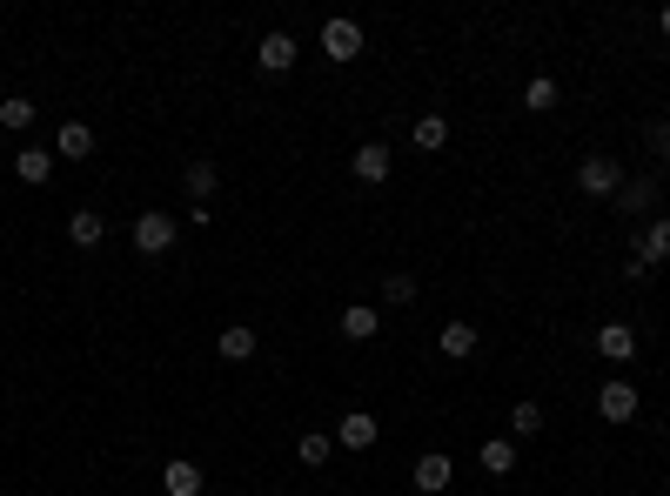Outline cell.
Returning <instances> with one entry per match:
<instances>
[{
    "instance_id": "8fae6325",
    "label": "cell",
    "mask_w": 670,
    "mask_h": 496,
    "mask_svg": "<svg viewBox=\"0 0 670 496\" xmlns=\"http://www.w3.org/2000/svg\"><path fill=\"white\" fill-rule=\"evenodd\" d=\"M637 262H644V269H664V262H670V215L644 228V242H637Z\"/></svg>"
},
{
    "instance_id": "4316f807",
    "label": "cell",
    "mask_w": 670,
    "mask_h": 496,
    "mask_svg": "<svg viewBox=\"0 0 670 496\" xmlns=\"http://www.w3.org/2000/svg\"><path fill=\"white\" fill-rule=\"evenodd\" d=\"M657 27H664V34H670V7H664V14H657Z\"/></svg>"
},
{
    "instance_id": "9a60e30c",
    "label": "cell",
    "mask_w": 670,
    "mask_h": 496,
    "mask_svg": "<svg viewBox=\"0 0 670 496\" xmlns=\"http://www.w3.org/2000/svg\"><path fill=\"white\" fill-rule=\"evenodd\" d=\"M443 356L449 362H469V356H476V322H443Z\"/></svg>"
},
{
    "instance_id": "d6986e66",
    "label": "cell",
    "mask_w": 670,
    "mask_h": 496,
    "mask_svg": "<svg viewBox=\"0 0 670 496\" xmlns=\"http://www.w3.org/2000/svg\"><path fill=\"white\" fill-rule=\"evenodd\" d=\"M215 181H222V168H215V161H188V195H195V208H208Z\"/></svg>"
},
{
    "instance_id": "e0dca14e",
    "label": "cell",
    "mask_w": 670,
    "mask_h": 496,
    "mask_svg": "<svg viewBox=\"0 0 670 496\" xmlns=\"http://www.w3.org/2000/svg\"><path fill=\"white\" fill-rule=\"evenodd\" d=\"M14 175H21L27 188H41V181L54 175V155H47V148H21V155H14Z\"/></svg>"
},
{
    "instance_id": "603a6c76",
    "label": "cell",
    "mask_w": 670,
    "mask_h": 496,
    "mask_svg": "<svg viewBox=\"0 0 670 496\" xmlns=\"http://www.w3.org/2000/svg\"><path fill=\"white\" fill-rule=\"evenodd\" d=\"M523 101H530L536 114H543V108H557V81H550V74H536L530 88H523Z\"/></svg>"
},
{
    "instance_id": "ba28073f",
    "label": "cell",
    "mask_w": 670,
    "mask_h": 496,
    "mask_svg": "<svg viewBox=\"0 0 670 496\" xmlns=\"http://www.w3.org/2000/svg\"><path fill=\"white\" fill-rule=\"evenodd\" d=\"M597 356L603 362H630L637 356V329H630V322H603L597 329Z\"/></svg>"
},
{
    "instance_id": "7c38bea8",
    "label": "cell",
    "mask_w": 670,
    "mask_h": 496,
    "mask_svg": "<svg viewBox=\"0 0 670 496\" xmlns=\"http://www.w3.org/2000/svg\"><path fill=\"white\" fill-rule=\"evenodd\" d=\"M101 235H108V222H101L94 208H74V215H67V242L74 248H101Z\"/></svg>"
},
{
    "instance_id": "9c48e42d",
    "label": "cell",
    "mask_w": 670,
    "mask_h": 496,
    "mask_svg": "<svg viewBox=\"0 0 670 496\" xmlns=\"http://www.w3.org/2000/svg\"><path fill=\"white\" fill-rule=\"evenodd\" d=\"M295 54H302V47H295V34H262V47H255V61H262L268 74H289Z\"/></svg>"
},
{
    "instance_id": "5b68a950",
    "label": "cell",
    "mask_w": 670,
    "mask_h": 496,
    "mask_svg": "<svg viewBox=\"0 0 670 496\" xmlns=\"http://www.w3.org/2000/svg\"><path fill=\"white\" fill-rule=\"evenodd\" d=\"M322 54H329V61H356L362 54V27L356 21H322Z\"/></svg>"
},
{
    "instance_id": "2e32d148",
    "label": "cell",
    "mask_w": 670,
    "mask_h": 496,
    "mask_svg": "<svg viewBox=\"0 0 670 496\" xmlns=\"http://www.w3.org/2000/svg\"><path fill=\"white\" fill-rule=\"evenodd\" d=\"M476 463H483L490 476H510L516 470V443H510V436H490V443L476 450Z\"/></svg>"
},
{
    "instance_id": "52a82bcc",
    "label": "cell",
    "mask_w": 670,
    "mask_h": 496,
    "mask_svg": "<svg viewBox=\"0 0 670 496\" xmlns=\"http://www.w3.org/2000/svg\"><path fill=\"white\" fill-rule=\"evenodd\" d=\"M577 188H583V195H617V188H624V175H617V161L590 155V161L577 168Z\"/></svg>"
},
{
    "instance_id": "cb8c5ba5",
    "label": "cell",
    "mask_w": 670,
    "mask_h": 496,
    "mask_svg": "<svg viewBox=\"0 0 670 496\" xmlns=\"http://www.w3.org/2000/svg\"><path fill=\"white\" fill-rule=\"evenodd\" d=\"M510 429H516V436H536V429H543V409H536V403H516L510 409Z\"/></svg>"
},
{
    "instance_id": "44dd1931",
    "label": "cell",
    "mask_w": 670,
    "mask_h": 496,
    "mask_svg": "<svg viewBox=\"0 0 670 496\" xmlns=\"http://www.w3.org/2000/svg\"><path fill=\"white\" fill-rule=\"evenodd\" d=\"M295 456H302V463L315 470V463H329V456H335V436H329V429H309V436L295 443Z\"/></svg>"
},
{
    "instance_id": "d4e9b609",
    "label": "cell",
    "mask_w": 670,
    "mask_h": 496,
    "mask_svg": "<svg viewBox=\"0 0 670 496\" xmlns=\"http://www.w3.org/2000/svg\"><path fill=\"white\" fill-rule=\"evenodd\" d=\"M382 295H389V302H416V275H389V282H382Z\"/></svg>"
},
{
    "instance_id": "7402d4cb",
    "label": "cell",
    "mask_w": 670,
    "mask_h": 496,
    "mask_svg": "<svg viewBox=\"0 0 670 496\" xmlns=\"http://www.w3.org/2000/svg\"><path fill=\"white\" fill-rule=\"evenodd\" d=\"M443 141H449V121H443V114H423V121H416V148H423V155H436Z\"/></svg>"
},
{
    "instance_id": "30bf717a",
    "label": "cell",
    "mask_w": 670,
    "mask_h": 496,
    "mask_svg": "<svg viewBox=\"0 0 670 496\" xmlns=\"http://www.w3.org/2000/svg\"><path fill=\"white\" fill-rule=\"evenodd\" d=\"M349 168H356V181L376 188V181H389V148H382V141H362L356 155H349Z\"/></svg>"
},
{
    "instance_id": "ffe728a7",
    "label": "cell",
    "mask_w": 670,
    "mask_h": 496,
    "mask_svg": "<svg viewBox=\"0 0 670 496\" xmlns=\"http://www.w3.org/2000/svg\"><path fill=\"white\" fill-rule=\"evenodd\" d=\"M0 128H7V135L34 128V101H27V94H7V101H0Z\"/></svg>"
},
{
    "instance_id": "3957f363",
    "label": "cell",
    "mask_w": 670,
    "mask_h": 496,
    "mask_svg": "<svg viewBox=\"0 0 670 496\" xmlns=\"http://www.w3.org/2000/svg\"><path fill=\"white\" fill-rule=\"evenodd\" d=\"M409 483H416V490H423V496H443L449 483H456V463L429 450V456H416V470H409Z\"/></svg>"
},
{
    "instance_id": "4fadbf2b",
    "label": "cell",
    "mask_w": 670,
    "mask_h": 496,
    "mask_svg": "<svg viewBox=\"0 0 670 496\" xmlns=\"http://www.w3.org/2000/svg\"><path fill=\"white\" fill-rule=\"evenodd\" d=\"M215 349H222V362H248L255 356V329H248V322H228L222 336H215Z\"/></svg>"
},
{
    "instance_id": "8992f818",
    "label": "cell",
    "mask_w": 670,
    "mask_h": 496,
    "mask_svg": "<svg viewBox=\"0 0 670 496\" xmlns=\"http://www.w3.org/2000/svg\"><path fill=\"white\" fill-rule=\"evenodd\" d=\"M94 155V128L88 121H61L54 128V161H88Z\"/></svg>"
},
{
    "instance_id": "5bb4252c",
    "label": "cell",
    "mask_w": 670,
    "mask_h": 496,
    "mask_svg": "<svg viewBox=\"0 0 670 496\" xmlns=\"http://www.w3.org/2000/svg\"><path fill=\"white\" fill-rule=\"evenodd\" d=\"M161 490H168V496H201V470L188 463V456H175V463L161 470Z\"/></svg>"
},
{
    "instance_id": "484cf974",
    "label": "cell",
    "mask_w": 670,
    "mask_h": 496,
    "mask_svg": "<svg viewBox=\"0 0 670 496\" xmlns=\"http://www.w3.org/2000/svg\"><path fill=\"white\" fill-rule=\"evenodd\" d=\"M657 155L670 161V121H664V128H657Z\"/></svg>"
},
{
    "instance_id": "6da1fadb",
    "label": "cell",
    "mask_w": 670,
    "mask_h": 496,
    "mask_svg": "<svg viewBox=\"0 0 670 496\" xmlns=\"http://www.w3.org/2000/svg\"><path fill=\"white\" fill-rule=\"evenodd\" d=\"M175 235H181V222L168 215V208L134 215V248H141V255H168V248H175Z\"/></svg>"
},
{
    "instance_id": "277c9868",
    "label": "cell",
    "mask_w": 670,
    "mask_h": 496,
    "mask_svg": "<svg viewBox=\"0 0 670 496\" xmlns=\"http://www.w3.org/2000/svg\"><path fill=\"white\" fill-rule=\"evenodd\" d=\"M597 409H603V423H630V416H637V389H630L624 376H610V383L597 389Z\"/></svg>"
},
{
    "instance_id": "ac0fdd59",
    "label": "cell",
    "mask_w": 670,
    "mask_h": 496,
    "mask_svg": "<svg viewBox=\"0 0 670 496\" xmlns=\"http://www.w3.org/2000/svg\"><path fill=\"white\" fill-rule=\"evenodd\" d=\"M376 329H382V316L369 309V302H356V309H342V336H349V342H369Z\"/></svg>"
},
{
    "instance_id": "7a4b0ae2",
    "label": "cell",
    "mask_w": 670,
    "mask_h": 496,
    "mask_svg": "<svg viewBox=\"0 0 670 496\" xmlns=\"http://www.w3.org/2000/svg\"><path fill=\"white\" fill-rule=\"evenodd\" d=\"M335 443H342V450H376V443H382V423L369 416V409H349V416L335 423Z\"/></svg>"
}]
</instances>
